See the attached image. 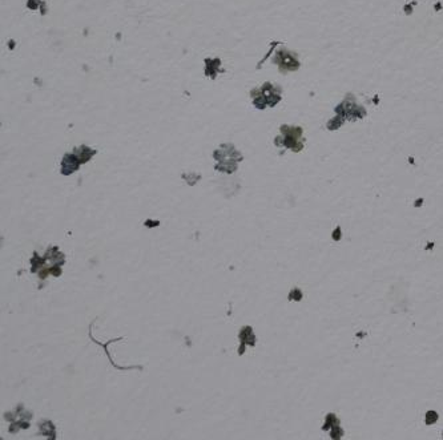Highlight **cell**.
<instances>
[{"instance_id": "obj_1", "label": "cell", "mask_w": 443, "mask_h": 440, "mask_svg": "<svg viewBox=\"0 0 443 440\" xmlns=\"http://www.w3.org/2000/svg\"><path fill=\"white\" fill-rule=\"evenodd\" d=\"M80 160H79V157L75 155V153H72V155H66L64 156V158L61 161V173L63 175H71V173H73L75 170L79 169V166H80Z\"/></svg>"}, {"instance_id": "obj_2", "label": "cell", "mask_w": 443, "mask_h": 440, "mask_svg": "<svg viewBox=\"0 0 443 440\" xmlns=\"http://www.w3.org/2000/svg\"><path fill=\"white\" fill-rule=\"evenodd\" d=\"M89 338H91V340H93V342H95V343H97V345H99V346H101V347H103V349H104V350H106V355H108V358H109V362H111L112 366H113V367H115V369H117V370H123V371H126V370H135V369H136V370H142V367H141V366H131V367H120V366H117L116 363H115V362H113V359H112L111 354H109V351H108V346L111 345V343H113V342H117V340H123V339H124V338H121V336H120V338H117V339L108 340V343H106V345H103V343H100V342H99V340H96L95 338H93V335H92V331H89Z\"/></svg>"}, {"instance_id": "obj_3", "label": "cell", "mask_w": 443, "mask_h": 440, "mask_svg": "<svg viewBox=\"0 0 443 440\" xmlns=\"http://www.w3.org/2000/svg\"><path fill=\"white\" fill-rule=\"evenodd\" d=\"M240 340H241V347L238 349V355H242L244 354V349H245V345H250L254 346V335H253V331L252 327H249V326H244L240 331Z\"/></svg>"}, {"instance_id": "obj_4", "label": "cell", "mask_w": 443, "mask_h": 440, "mask_svg": "<svg viewBox=\"0 0 443 440\" xmlns=\"http://www.w3.org/2000/svg\"><path fill=\"white\" fill-rule=\"evenodd\" d=\"M95 153H96V150H93V149L91 150L89 148H88V146H86V145L80 146V148H76V150H75V155L79 157V160H80L81 164H83V162H87L88 160H91V157L95 155Z\"/></svg>"}]
</instances>
